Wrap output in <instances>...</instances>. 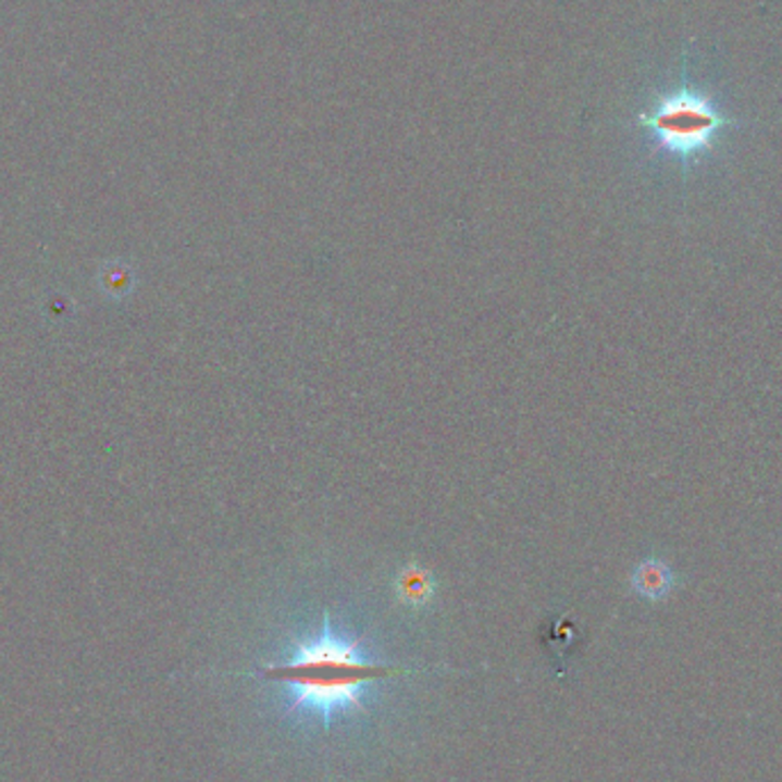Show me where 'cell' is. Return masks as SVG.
Returning <instances> with one entry per match:
<instances>
[{
	"instance_id": "obj_1",
	"label": "cell",
	"mask_w": 782,
	"mask_h": 782,
	"mask_svg": "<svg viewBox=\"0 0 782 782\" xmlns=\"http://www.w3.org/2000/svg\"><path fill=\"white\" fill-rule=\"evenodd\" d=\"M404 673L406 670L369 659L360 643L334 630L327 613L319 634L296 643L286 661L261 670L265 680L290 686V709H309L321 717L325 728L344 711H364L362 691L369 682Z\"/></svg>"
},
{
	"instance_id": "obj_2",
	"label": "cell",
	"mask_w": 782,
	"mask_h": 782,
	"mask_svg": "<svg viewBox=\"0 0 782 782\" xmlns=\"http://www.w3.org/2000/svg\"><path fill=\"white\" fill-rule=\"evenodd\" d=\"M641 124L650 131L655 145L661 151L688 161L707 151L719 133L732 124V120L713 105L709 95L691 85L684 66L682 83L661 95L641 117Z\"/></svg>"
},
{
	"instance_id": "obj_3",
	"label": "cell",
	"mask_w": 782,
	"mask_h": 782,
	"mask_svg": "<svg viewBox=\"0 0 782 782\" xmlns=\"http://www.w3.org/2000/svg\"><path fill=\"white\" fill-rule=\"evenodd\" d=\"M396 593L400 601L408 607H423L429 605L435 593V581L431 572H426L419 566H408L400 570L396 579Z\"/></svg>"
},
{
	"instance_id": "obj_4",
	"label": "cell",
	"mask_w": 782,
	"mask_h": 782,
	"mask_svg": "<svg viewBox=\"0 0 782 782\" xmlns=\"http://www.w3.org/2000/svg\"><path fill=\"white\" fill-rule=\"evenodd\" d=\"M632 586L638 595L647 599H661L670 591V586H673V572L668 570L666 563L650 558V561H643L634 570Z\"/></svg>"
}]
</instances>
